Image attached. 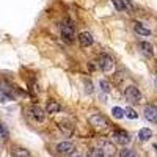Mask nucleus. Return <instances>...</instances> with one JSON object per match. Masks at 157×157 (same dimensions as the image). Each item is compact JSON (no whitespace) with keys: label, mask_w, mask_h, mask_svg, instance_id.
<instances>
[{"label":"nucleus","mask_w":157,"mask_h":157,"mask_svg":"<svg viewBox=\"0 0 157 157\" xmlns=\"http://www.w3.org/2000/svg\"><path fill=\"white\" fill-rule=\"evenodd\" d=\"M124 99L130 105H137V104L141 102V93L138 91V88L135 85H129L124 90Z\"/></svg>","instance_id":"f257e3e1"},{"label":"nucleus","mask_w":157,"mask_h":157,"mask_svg":"<svg viewBox=\"0 0 157 157\" xmlns=\"http://www.w3.org/2000/svg\"><path fill=\"white\" fill-rule=\"evenodd\" d=\"M60 30H61L63 41H66V43H72V41H74V38H75V27L72 25V22L64 21V22L60 25Z\"/></svg>","instance_id":"f03ea898"},{"label":"nucleus","mask_w":157,"mask_h":157,"mask_svg":"<svg viewBox=\"0 0 157 157\" xmlns=\"http://www.w3.org/2000/svg\"><path fill=\"white\" fill-rule=\"evenodd\" d=\"M90 124L93 126L96 130H107L109 127H110V123H109V120L104 115H101V113H96V115H93V116H90Z\"/></svg>","instance_id":"7ed1b4c3"},{"label":"nucleus","mask_w":157,"mask_h":157,"mask_svg":"<svg viewBox=\"0 0 157 157\" xmlns=\"http://www.w3.org/2000/svg\"><path fill=\"white\" fill-rule=\"evenodd\" d=\"M98 66H99L101 71L109 72V71H112L113 66H115V60H113L109 54H102V55L98 58Z\"/></svg>","instance_id":"20e7f679"},{"label":"nucleus","mask_w":157,"mask_h":157,"mask_svg":"<svg viewBox=\"0 0 157 157\" xmlns=\"http://www.w3.org/2000/svg\"><path fill=\"white\" fill-rule=\"evenodd\" d=\"M129 141H130V135L127 132H124V130H115V132H113V143H115V145L126 146Z\"/></svg>","instance_id":"39448f33"},{"label":"nucleus","mask_w":157,"mask_h":157,"mask_svg":"<svg viewBox=\"0 0 157 157\" xmlns=\"http://www.w3.org/2000/svg\"><path fill=\"white\" fill-rule=\"evenodd\" d=\"M29 113H30V116L33 118L35 121H38V123H41V121H44V118H46V112L39 107V105H32L30 107V110H29Z\"/></svg>","instance_id":"423d86ee"},{"label":"nucleus","mask_w":157,"mask_h":157,"mask_svg":"<svg viewBox=\"0 0 157 157\" xmlns=\"http://www.w3.org/2000/svg\"><path fill=\"white\" fill-rule=\"evenodd\" d=\"M57 151L60 154H64V155H71L75 151V146H74V143H71V141H61V143L57 145Z\"/></svg>","instance_id":"0eeeda50"},{"label":"nucleus","mask_w":157,"mask_h":157,"mask_svg":"<svg viewBox=\"0 0 157 157\" xmlns=\"http://www.w3.org/2000/svg\"><path fill=\"white\" fill-rule=\"evenodd\" d=\"M145 118H146L149 123L157 124V105H154V104L146 105L145 107Z\"/></svg>","instance_id":"6e6552de"},{"label":"nucleus","mask_w":157,"mask_h":157,"mask_svg":"<svg viewBox=\"0 0 157 157\" xmlns=\"http://www.w3.org/2000/svg\"><path fill=\"white\" fill-rule=\"evenodd\" d=\"M78 43H80L82 47H90L94 43V38L90 32H82V33H78Z\"/></svg>","instance_id":"1a4fd4ad"},{"label":"nucleus","mask_w":157,"mask_h":157,"mask_svg":"<svg viewBox=\"0 0 157 157\" xmlns=\"http://www.w3.org/2000/svg\"><path fill=\"white\" fill-rule=\"evenodd\" d=\"M102 152L105 157H115L116 155V145L113 141H104L102 143Z\"/></svg>","instance_id":"9d476101"},{"label":"nucleus","mask_w":157,"mask_h":157,"mask_svg":"<svg viewBox=\"0 0 157 157\" xmlns=\"http://www.w3.org/2000/svg\"><path fill=\"white\" fill-rule=\"evenodd\" d=\"M61 110V105L57 102V101H49L47 105H46V113L49 115H54V113H60Z\"/></svg>","instance_id":"9b49d317"},{"label":"nucleus","mask_w":157,"mask_h":157,"mask_svg":"<svg viewBox=\"0 0 157 157\" xmlns=\"http://www.w3.org/2000/svg\"><path fill=\"white\" fill-rule=\"evenodd\" d=\"M151 137H152V130H151V129H148V127L140 129V132H138V138H140V141H148Z\"/></svg>","instance_id":"f8f14e48"},{"label":"nucleus","mask_w":157,"mask_h":157,"mask_svg":"<svg viewBox=\"0 0 157 157\" xmlns=\"http://www.w3.org/2000/svg\"><path fill=\"white\" fill-rule=\"evenodd\" d=\"M134 30H135L137 35H141V36H149V35H151V30H148L146 27H143L140 22H137V24L134 25Z\"/></svg>","instance_id":"ddd939ff"},{"label":"nucleus","mask_w":157,"mask_h":157,"mask_svg":"<svg viewBox=\"0 0 157 157\" xmlns=\"http://www.w3.org/2000/svg\"><path fill=\"white\" fill-rule=\"evenodd\" d=\"M140 49H141L143 54L148 55V57H152V55H154V47H152V44H149V43H141V44H140Z\"/></svg>","instance_id":"4468645a"},{"label":"nucleus","mask_w":157,"mask_h":157,"mask_svg":"<svg viewBox=\"0 0 157 157\" xmlns=\"http://www.w3.org/2000/svg\"><path fill=\"white\" fill-rule=\"evenodd\" d=\"M13 157H30V152L24 148H16L13 151Z\"/></svg>","instance_id":"2eb2a0df"},{"label":"nucleus","mask_w":157,"mask_h":157,"mask_svg":"<svg viewBox=\"0 0 157 157\" xmlns=\"http://www.w3.org/2000/svg\"><path fill=\"white\" fill-rule=\"evenodd\" d=\"M112 115L116 118V120H121V118L124 116V110L120 109V107H113V109H112Z\"/></svg>","instance_id":"dca6fc26"},{"label":"nucleus","mask_w":157,"mask_h":157,"mask_svg":"<svg viewBox=\"0 0 157 157\" xmlns=\"http://www.w3.org/2000/svg\"><path fill=\"white\" fill-rule=\"evenodd\" d=\"M124 115H126L127 118H130V120H137V118H138L137 112H135L134 109H130V107H127V109L124 110Z\"/></svg>","instance_id":"f3484780"},{"label":"nucleus","mask_w":157,"mask_h":157,"mask_svg":"<svg viewBox=\"0 0 157 157\" xmlns=\"http://www.w3.org/2000/svg\"><path fill=\"white\" fill-rule=\"evenodd\" d=\"M120 157H137V154H135L132 149H127V148H124V149H121Z\"/></svg>","instance_id":"a211bd4d"},{"label":"nucleus","mask_w":157,"mask_h":157,"mask_svg":"<svg viewBox=\"0 0 157 157\" xmlns=\"http://www.w3.org/2000/svg\"><path fill=\"white\" fill-rule=\"evenodd\" d=\"M88 157H104V152H102L101 149H98V148H94V149H91V151H90V154H88Z\"/></svg>","instance_id":"6ab92c4d"},{"label":"nucleus","mask_w":157,"mask_h":157,"mask_svg":"<svg viewBox=\"0 0 157 157\" xmlns=\"http://www.w3.org/2000/svg\"><path fill=\"white\" fill-rule=\"evenodd\" d=\"M101 88H102V91L109 93V91H110V83L107 80H101Z\"/></svg>","instance_id":"aec40b11"},{"label":"nucleus","mask_w":157,"mask_h":157,"mask_svg":"<svg viewBox=\"0 0 157 157\" xmlns=\"http://www.w3.org/2000/svg\"><path fill=\"white\" fill-rule=\"evenodd\" d=\"M154 149H155V154H157V145H154Z\"/></svg>","instance_id":"412c9836"},{"label":"nucleus","mask_w":157,"mask_h":157,"mask_svg":"<svg viewBox=\"0 0 157 157\" xmlns=\"http://www.w3.org/2000/svg\"><path fill=\"white\" fill-rule=\"evenodd\" d=\"M0 130H3V126L2 124H0Z\"/></svg>","instance_id":"4be33fe9"},{"label":"nucleus","mask_w":157,"mask_h":157,"mask_svg":"<svg viewBox=\"0 0 157 157\" xmlns=\"http://www.w3.org/2000/svg\"><path fill=\"white\" fill-rule=\"evenodd\" d=\"M155 83H157V74H155Z\"/></svg>","instance_id":"5701e85b"}]
</instances>
